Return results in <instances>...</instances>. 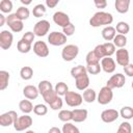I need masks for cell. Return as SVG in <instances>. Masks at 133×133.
Instances as JSON below:
<instances>
[{
    "instance_id": "6da1fadb",
    "label": "cell",
    "mask_w": 133,
    "mask_h": 133,
    "mask_svg": "<svg viewBox=\"0 0 133 133\" xmlns=\"http://www.w3.org/2000/svg\"><path fill=\"white\" fill-rule=\"evenodd\" d=\"M113 22V17L110 12L106 11H97L90 19H89V25L91 27H100L103 25L110 26V24Z\"/></svg>"
},
{
    "instance_id": "7a4b0ae2",
    "label": "cell",
    "mask_w": 133,
    "mask_h": 133,
    "mask_svg": "<svg viewBox=\"0 0 133 133\" xmlns=\"http://www.w3.org/2000/svg\"><path fill=\"white\" fill-rule=\"evenodd\" d=\"M6 24L8 25V27L10 28V30L12 32H21L24 28V24L23 21H21L16 14H9L6 17Z\"/></svg>"
},
{
    "instance_id": "3957f363",
    "label": "cell",
    "mask_w": 133,
    "mask_h": 133,
    "mask_svg": "<svg viewBox=\"0 0 133 133\" xmlns=\"http://www.w3.org/2000/svg\"><path fill=\"white\" fill-rule=\"evenodd\" d=\"M78 53H79V47L71 44L63 47L61 51V57L64 61H72L77 57Z\"/></svg>"
},
{
    "instance_id": "277c9868",
    "label": "cell",
    "mask_w": 133,
    "mask_h": 133,
    "mask_svg": "<svg viewBox=\"0 0 133 133\" xmlns=\"http://www.w3.org/2000/svg\"><path fill=\"white\" fill-rule=\"evenodd\" d=\"M112 98H113L112 89L105 85L100 89V91L97 96V101L101 105H107L112 101Z\"/></svg>"
},
{
    "instance_id": "5b68a950",
    "label": "cell",
    "mask_w": 133,
    "mask_h": 133,
    "mask_svg": "<svg viewBox=\"0 0 133 133\" xmlns=\"http://www.w3.org/2000/svg\"><path fill=\"white\" fill-rule=\"evenodd\" d=\"M33 121H32V117L28 114H23L21 116L18 117V119L15 122L14 124V128L16 131H24L26 129H28L31 125H32Z\"/></svg>"
},
{
    "instance_id": "8992f818",
    "label": "cell",
    "mask_w": 133,
    "mask_h": 133,
    "mask_svg": "<svg viewBox=\"0 0 133 133\" xmlns=\"http://www.w3.org/2000/svg\"><path fill=\"white\" fill-rule=\"evenodd\" d=\"M125 83H126L125 75H123L121 73H117V74L112 75L108 79L106 86L110 87L111 89H113V88H121V87H123L125 85Z\"/></svg>"
},
{
    "instance_id": "52a82bcc",
    "label": "cell",
    "mask_w": 133,
    "mask_h": 133,
    "mask_svg": "<svg viewBox=\"0 0 133 133\" xmlns=\"http://www.w3.org/2000/svg\"><path fill=\"white\" fill-rule=\"evenodd\" d=\"M64 101L70 107H77L80 106L83 102V97L75 91H68V94L64 96Z\"/></svg>"
},
{
    "instance_id": "ba28073f",
    "label": "cell",
    "mask_w": 133,
    "mask_h": 133,
    "mask_svg": "<svg viewBox=\"0 0 133 133\" xmlns=\"http://www.w3.org/2000/svg\"><path fill=\"white\" fill-rule=\"evenodd\" d=\"M66 37L62 32L59 31H52L48 35V42L52 46H62L66 43Z\"/></svg>"
},
{
    "instance_id": "9c48e42d",
    "label": "cell",
    "mask_w": 133,
    "mask_h": 133,
    "mask_svg": "<svg viewBox=\"0 0 133 133\" xmlns=\"http://www.w3.org/2000/svg\"><path fill=\"white\" fill-rule=\"evenodd\" d=\"M18 117H19V115L14 110H10V111H7L5 113H2L0 115V126L8 127L10 125H14L15 122L18 119Z\"/></svg>"
},
{
    "instance_id": "30bf717a",
    "label": "cell",
    "mask_w": 133,
    "mask_h": 133,
    "mask_svg": "<svg viewBox=\"0 0 133 133\" xmlns=\"http://www.w3.org/2000/svg\"><path fill=\"white\" fill-rule=\"evenodd\" d=\"M50 30V23L47 20H41L35 23L33 27V33L36 36H44Z\"/></svg>"
},
{
    "instance_id": "8fae6325",
    "label": "cell",
    "mask_w": 133,
    "mask_h": 133,
    "mask_svg": "<svg viewBox=\"0 0 133 133\" xmlns=\"http://www.w3.org/2000/svg\"><path fill=\"white\" fill-rule=\"evenodd\" d=\"M14 42V35L8 30H2L0 32V47L3 50H8Z\"/></svg>"
},
{
    "instance_id": "7c38bea8",
    "label": "cell",
    "mask_w": 133,
    "mask_h": 133,
    "mask_svg": "<svg viewBox=\"0 0 133 133\" xmlns=\"http://www.w3.org/2000/svg\"><path fill=\"white\" fill-rule=\"evenodd\" d=\"M33 52L36 56L38 57H47L50 53L49 51V48H48V45L43 42V41H37L34 43L33 45Z\"/></svg>"
},
{
    "instance_id": "4fadbf2b",
    "label": "cell",
    "mask_w": 133,
    "mask_h": 133,
    "mask_svg": "<svg viewBox=\"0 0 133 133\" xmlns=\"http://www.w3.org/2000/svg\"><path fill=\"white\" fill-rule=\"evenodd\" d=\"M53 22L56 25L64 28L65 26H68L71 23V20H70V17L65 12H63V11H56L53 15Z\"/></svg>"
},
{
    "instance_id": "5bb4252c",
    "label": "cell",
    "mask_w": 133,
    "mask_h": 133,
    "mask_svg": "<svg viewBox=\"0 0 133 133\" xmlns=\"http://www.w3.org/2000/svg\"><path fill=\"white\" fill-rule=\"evenodd\" d=\"M116 54V63L119 64L121 66H126L130 63V56H129V52L128 50H126L125 48L118 49L115 52Z\"/></svg>"
},
{
    "instance_id": "9a60e30c",
    "label": "cell",
    "mask_w": 133,
    "mask_h": 133,
    "mask_svg": "<svg viewBox=\"0 0 133 133\" xmlns=\"http://www.w3.org/2000/svg\"><path fill=\"white\" fill-rule=\"evenodd\" d=\"M119 116V112L116 109H105L101 113V119L104 123H113Z\"/></svg>"
},
{
    "instance_id": "2e32d148",
    "label": "cell",
    "mask_w": 133,
    "mask_h": 133,
    "mask_svg": "<svg viewBox=\"0 0 133 133\" xmlns=\"http://www.w3.org/2000/svg\"><path fill=\"white\" fill-rule=\"evenodd\" d=\"M101 68L102 70L107 73V74H111L115 71L116 69V64L115 61L113 60V58L111 57H104L101 59Z\"/></svg>"
},
{
    "instance_id": "e0dca14e",
    "label": "cell",
    "mask_w": 133,
    "mask_h": 133,
    "mask_svg": "<svg viewBox=\"0 0 133 133\" xmlns=\"http://www.w3.org/2000/svg\"><path fill=\"white\" fill-rule=\"evenodd\" d=\"M23 95L27 100H34L38 97V88L34 85H26L23 88Z\"/></svg>"
},
{
    "instance_id": "ac0fdd59",
    "label": "cell",
    "mask_w": 133,
    "mask_h": 133,
    "mask_svg": "<svg viewBox=\"0 0 133 133\" xmlns=\"http://www.w3.org/2000/svg\"><path fill=\"white\" fill-rule=\"evenodd\" d=\"M72 112H73V121L75 123H82V122H84L87 118V115H88V111L86 109H83V108H81V109H79V108L74 109V110H72Z\"/></svg>"
},
{
    "instance_id": "d6986e66",
    "label": "cell",
    "mask_w": 133,
    "mask_h": 133,
    "mask_svg": "<svg viewBox=\"0 0 133 133\" xmlns=\"http://www.w3.org/2000/svg\"><path fill=\"white\" fill-rule=\"evenodd\" d=\"M75 85L77 87V89L79 90H85L88 88V85H89V77L88 75H83V76H80V77H77L75 79Z\"/></svg>"
},
{
    "instance_id": "ffe728a7",
    "label": "cell",
    "mask_w": 133,
    "mask_h": 133,
    "mask_svg": "<svg viewBox=\"0 0 133 133\" xmlns=\"http://www.w3.org/2000/svg\"><path fill=\"white\" fill-rule=\"evenodd\" d=\"M101 33H102V36H103V38L105 41L111 42V41H113V38L116 35V30H115V27L106 26L105 28H103V30H102Z\"/></svg>"
},
{
    "instance_id": "44dd1931",
    "label": "cell",
    "mask_w": 133,
    "mask_h": 133,
    "mask_svg": "<svg viewBox=\"0 0 133 133\" xmlns=\"http://www.w3.org/2000/svg\"><path fill=\"white\" fill-rule=\"evenodd\" d=\"M130 6V0H115L114 7L117 12L119 14H126L129 10Z\"/></svg>"
},
{
    "instance_id": "7402d4cb",
    "label": "cell",
    "mask_w": 133,
    "mask_h": 133,
    "mask_svg": "<svg viewBox=\"0 0 133 133\" xmlns=\"http://www.w3.org/2000/svg\"><path fill=\"white\" fill-rule=\"evenodd\" d=\"M19 108H20V110H21L24 114H28V113H30L31 111H33L34 106L32 105V103H31L30 100H22V101H20V103H19Z\"/></svg>"
},
{
    "instance_id": "603a6c76",
    "label": "cell",
    "mask_w": 133,
    "mask_h": 133,
    "mask_svg": "<svg viewBox=\"0 0 133 133\" xmlns=\"http://www.w3.org/2000/svg\"><path fill=\"white\" fill-rule=\"evenodd\" d=\"M37 88H38V91H39V94H41L42 96H44L46 92H48V91L54 89L52 83H51L50 81H48V80H42V81L38 83Z\"/></svg>"
},
{
    "instance_id": "cb8c5ba5",
    "label": "cell",
    "mask_w": 133,
    "mask_h": 133,
    "mask_svg": "<svg viewBox=\"0 0 133 133\" xmlns=\"http://www.w3.org/2000/svg\"><path fill=\"white\" fill-rule=\"evenodd\" d=\"M83 101H85L86 103H92L97 100V94L95 91V89L92 88H87L83 91Z\"/></svg>"
},
{
    "instance_id": "d4e9b609",
    "label": "cell",
    "mask_w": 133,
    "mask_h": 133,
    "mask_svg": "<svg viewBox=\"0 0 133 133\" xmlns=\"http://www.w3.org/2000/svg\"><path fill=\"white\" fill-rule=\"evenodd\" d=\"M9 73L7 71H0V90H4L8 86Z\"/></svg>"
},
{
    "instance_id": "484cf974",
    "label": "cell",
    "mask_w": 133,
    "mask_h": 133,
    "mask_svg": "<svg viewBox=\"0 0 133 133\" xmlns=\"http://www.w3.org/2000/svg\"><path fill=\"white\" fill-rule=\"evenodd\" d=\"M86 74H87L86 66H83V65H77V66L72 68V70H71V75L75 79L77 77H80V76H83V75H86Z\"/></svg>"
},
{
    "instance_id": "4316f807",
    "label": "cell",
    "mask_w": 133,
    "mask_h": 133,
    "mask_svg": "<svg viewBox=\"0 0 133 133\" xmlns=\"http://www.w3.org/2000/svg\"><path fill=\"white\" fill-rule=\"evenodd\" d=\"M58 118L61 122H64V123H69L70 121H73V112H72V110H68V109L60 110L59 113H58Z\"/></svg>"
},
{
    "instance_id": "83f0119b",
    "label": "cell",
    "mask_w": 133,
    "mask_h": 133,
    "mask_svg": "<svg viewBox=\"0 0 133 133\" xmlns=\"http://www.w3.org/2000/svg\"><path fill=\"white\" fill-rule=\"evenodd\" d=\"M115 30L116 32H118V34H123V35H126L129 31H130V26L127 22H124V21H121L116 24L115 26Z\"/></svg>"
},
{
    "instance_id": "f1b7e54d",
    "label": "cell",
    "mask_w": 133,
    "mask_h": 133,
    "mask_svg": "<svg viewBox=\"0 0 133 133\" xmlns=\"http://www.w3.org/2000/svg\"><path fill=\"white\" fill-rule=\"evenodd\" d=\"M17 15V17L21 20V21H24V20H27L29 18V15H30V11L29 9L26 7V6H20L17 11L15 12Z\"/></svg>"
},
{
    "instance_id": "f546056e",
    "label": "cell",
    "mask_w": 133,
    "mask_h": 133,
    "mask_svg": "<svg viewBox=\"0 0 133 133\" xmlns=\"http://www.w3.org/2000/svg\"><path fill=\"white\" fill-rule=\"evenodd\" d=\"M46 10H47L46 5L43 4V3H39V4H36V5L33 7L32 14H33V16H34L35 18H41V17H43V16L46 14Z\"/></svg>"
},
{
    "instance_id": "4dcf8cb0",
    "label": "cell",
    "mask_w": 133,
    "mask_h": 133,
    "mask_svg": "<svg viewBox=\"0 0 133 133\" xmlns=\"http://www.w3.org/2000/svg\"><path fill=\"white\" fill-rule=\"evenodd\" d=\"M113 45L119 49L124 48L126 45H127V37L126 35H123V34H116L115 37L113 38Z\"/></svg>"
},
{
    "instance_id": "1f68e13d",
    "label": "cell",
    "mask_w": 133,
    "mask_h": 133,
    "mask_svg": "<svg viewBox=\"0 0 133 133\" xmlns=\"http://www.w3.org/2000/svg\"><path fill=\"white\" fill-rule=\"evenodd\" d=\"M20 76L23 80H30L33 76V70L30 66H23L20 70Z\"/></svg>"
},
{
    "instance_id": "d6a6232c",
    "label": "cell",
    "mask_w": 133,
    "mask_h": 133,
    "mask_svg": "<svg viewBox=\"0 0 133 133\" xmlns=\"http://www.w3.org/2000/svg\"><path fill=\"white\" fill-rule=\"evenodd\" d=\"M54 90L56 91V94H57L59 97H61V96H65V95L68 94L69 87H68L66 83H64V82H58V83L55 85Z\"/></svg>"
},
{
    "instance_id": "836d02e7",
    "label": "cell",
    "mask_w": 133,
    "mask_h": 133,
    "mask_svg": "<svg viewBox=\"0 0 133 133\" xmlns=\"http://www.w3.org/2000/svg\"><path fill=\"white\" fill-rule=\"evenodd\" d=\"M17 49L20 53H28L31 50V44L26 43L22 38L17 43Z\"/></svg>"
},
{
    "instance_id": "e575fe53",
    "label": "cell",
    "mask_w": 133,
    "mask_h": 133,
    "mask_svg": "<svg viewBox=\"0 0 133 133\" xmlns=\"http://www.w3.org/2000/svg\"><path fill=\"white\" fill-rule=\"evenodd\" d=\"M85 60H86V64H87V65H92V64L100 63V58L95 54L94 51H89V52L86 54Z\"/></svg>"
},
{
    "instance_id": "d590c367",
    "label": "cell",
    "mask_w": 133,
    "mask_h": 133,
    "mask_svg": "<svg viewBox=\"0 0 133 133\" xmlns=\"http://www.w3.org/2000/svg\"><path fill=\"white\" fill-rule=\"evenodd\" d=\"M119 115L124 118V119H131L133 118V108L130 106H124L121 111H119Z\"/></svg>"
},
{
    "instance_id": "8d00e7d4",
    "label": "cell",
    "mask_w": 133,
    "mask_h": 133,
    "mask_svg": "<svg viewBox=\"0 0 133 133\" xmlns=\"http://www.w3.org/2000/svg\"><path fill=\"white\" fill-rule=\"evenodd\" d=\"M0 10L4 14H9L12 10V2L10 0H1L0 1Z\"/></svg>"
},
{
    "instance_id": "74e56055",
    "label": "cell",
    "mask_w": 133,
    "mask_h": 133,
    "mask_svg": "<svg viewBox=\"0 0 133 133\" xmlns=\"http://www.w3.org/2000/svg\"><path fill=\"white\" fill-rule=\"evenodd\" d=\"M103 48H104V52H105L106 57H111V55H113L115 53V46L113 45V43H110V42L104 43Z\"/></svg>"
},
{
    "instance_id": "f35d334b",
    "label": "cell",
    "mask_w": 133,
    "mask_h": 133,
    "mask_svg": "<svg viewBox=\"0 0 133 133\" xmlns=\"http://www.w3.org/2000/svg\"><path fill=\"white\" fill-rule=\"evenodd\" d=\"M61 131H62V133H80L79 129L72 123H64Z\"/></svg>"
},
{
    "instance_id": "ab89813d",
    "label": "cell",
    "mask_w": 133,
    "mask_h": 133,
    "mask_svg": "<svg viewBox=\"0 0 133 133\" xmlns=\"http://www.w3.org/2000/svg\"><path fill=\"white\" fill-rule=\"evenodd\" d=\"M33 112L36 114V115H39V116H43V115H46L48 113V107L44 104H36L33 108Z\"/></svg>"
},
{
    "instance_id": "60d3db41",
    "label": "cell",
    "mask_w": 133,
    "mask_h": 133,
    "mask_svg": "<svg viewBox=\"0 0 133 133\" xmlns=\"http://www.w3.org/2000/svg\"><path fill=\"white\" fill-rule=\"evenodd\" d=\"M58 97V95L56 94V91L54 90V89H52V90H50V91H48V92H46L44 96H43V98H44V100H45V102L47 103V104H51L56 98Z\"/></svg>"
},
{
    "instance_id": "b9f144b4",
    "label": "cell",
    "mask_w": 133,
    "mask_h": 133,
    "mask_svg": "<svg viewBox=\"0 0 133 133\" xmlns=\"http://www.w3.org/2000/svg\"><path fill=\"white\" fill-rule=\"evenodd\" d=\"M131 132H132V127H131L130 123H128V122L121 123V125L118 126V129L116 131V133H131Z\"/></svg>"
},
{
    "instance_id": "7bdbcfd3",
    "label": "cell",
    "mask_w": 133,
    "mask_h": 133,
    "mask_svg": "<svg viewBox=\"0 0 133 133\" xmlns=\"http://www.w3.org/2000/svg\"><path fill=\"white\" fill-rule=\"evenodd\" d=\"M102 68H101V64L100 63H97V64H92V65H87L86 66V71L88 74L90 75H97L101 72Z\"/></svg>"
},
{
    "instance_id": "ee69618b",
    "label": "cell",
    "mask_w": 133,
    "mask_h": 133,
    "mask_svg": "<svg viewBox=\"0 0 133 133\" xmlns=\"http://www.w3.org/2000/svg\"><path fill=\"white\" fill-rule=\"evenodd\" d=\"M62 105H63V101H62V99L58 96V97L50 104V107H51V109H53V110H59V109L62 108Z\"/></svg>"
},
{
    "instance_id": "f6af8a7d",
    "label": "cell",
    "mask_w": 133,
    "mask_h": 133,
    "mask_svg": "<svg viewBox=\"0 0 133 133\" xmlns=\"http://www.w3.org/2000/svg\"><path fill=\"white\" fill-rule=\"evenodd\" d=\"M75 32V25L71 22L68 26H65L64 28H62V33L65 35V36H71L73 35Z\"/></svg>"
},
{
    "instance_id": "bcb514c9",
    "label": "cell",
    "mask_w": 133,
    "mask_h": 133,
    "mask_svg": "<svg viewBox=\"0 0 133 133\" xmlns=\"http://www.w3.org/2000/svg\"><path fill=\"white\" fill-rule=\"evenodd\" d=\"M92 51L95 52V54H96L100 59H102V58L106 57V56H105V52H104V48H103V44L97 45Z\"/></svg>"
},
{
    "instance_id": "7dc6e473",
    "label": "cell",
    "mask_w": 133,
    "mask_h": 133,
    "mask_svg": "<svg viewBox=\"0 0 133 133\" xmlns=\"http://www.w3.org/2000/svg\"><path fill=\"white\" fill-rule=\"evenodd\" d=\"M34 37H35V34H34L32 31H27V32H25V33L23 34L22 39L25 41V42L28 43V44H32L33 41H34Z\"/></svg>"
},
{
    "instance_id": "c3c4849f",
    "label": "cell",
    "mask_w": 133,
    "mask_h": 133,
    "mask_svg": "<svg viewBox=\"0 0 133 133\" xmlns=\"http://www.w3.org/2000/svg\"><path fill=\"white\" fill-rule=\"evenodd\" d=\"M124 72L127 76L133 77V63H129L128 65L124 66Z\"/></svg>"
},
{
    "instance_id": "681fc988",
    "label": "cell",
    "mask_w": 133,
    "mask_h": 133,
    "mask_svg": "<svg viewBox=\"0 0 133 133\" xmlns=\"http://www.w3.org/2000/svg\"><path fill=\"white\" fill-rule=\"evenodd\" d=\"M94 3L97 8H105L107 6V1L105 0H95Z\"/></svg>"
},
{
    "instance_id": "f907efd6",
    "label": "cell",
    "mask_w": 133,
    "mask_h": 133,
    "mask_svg": "<svg viewBox=\"0 0 133 133\" xmlns=\"http://www.w3.org/2000/svg\"><path fill=\"white\" fill-rule=\"evenodd\" d=\"M59 0H46V6H48L49 8H54L57 4H58Z\"/></svg>"
},
{
    "instance_id": "816d5d0a",
    "label": "cell",
    "mask_w": 133,
    "mask_h": 133,
    "mask_svg": "<svg viewBox=\"0 0 133 133\" xmlns=\"http://www.w3.org/2000/svg\"><path fill=\"white\" fill-rule=\"evenodd\" d=\"M48 133H62V131L58 127H52V128L49 129Z\"/></svg>"
},
{
    "instance_id": "f5cc1de1",
    "label": "cell",
    "mask_w": 133,
    "mask_h": 133,
    "mask_svg": "<svg viewBox=\"0 0 133 133\" xmlns=\"http://www.w3.org/2000/svg\"><path fill=\"white\" fill-rule=\"evenodd\" d=\"M6 23V17L3 14H0V26H3Z\"/></svg>"
},
{
    "instance_id": "db71d44e",
    "label": "cell",
    "mask_w": 133,
    "mask_h": 133,
    "mask_svg": "<svg viewBox=\"0 0 133 133\" xmlns=\"http://www.w3.org/2000/svg\"><path fill=\"white\" fill-rule=\"evenodd\" d=\"M21 3L23 5H29L31 3V0H28V1H25V0H21Z\"/></svg>"
},
{
    "instance_id": "11a10c76",
    "label": "cell",
    "mask_w": 133,
    "mask_h": 133,
    "mask_svg": "<svg viewBox=\"0 0 133 133\" xmlns=\"http://www.w3.org/2000/svg\"><path fill=\"white\" fill-rule=\"evenodd\" d=\"M25 133H35L34 131H32V130H28V131H26Z\"/></svg>"
},
{
    "instance_id": "9f6ffc18",
    "label": "cell",
    "mask_w": 133,
    "mask_h": 133,
    "mask_svg": "<svg viewBox=\"0 0 133 133\" xmlns=\"http://www.w3.org/2000/svg\"><path fill=\"white\" fill-rule=\"evenodd\" d=\"M131 87H132V89H133V81H132V83H131Z\"/></svg>"
}]
</instances>
